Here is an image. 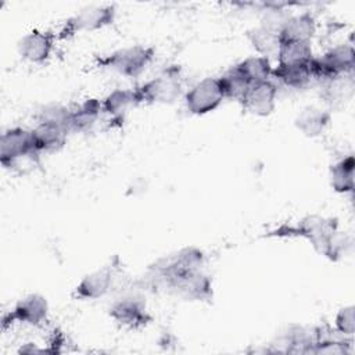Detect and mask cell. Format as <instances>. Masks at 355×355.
Listing matches in <instances>:
<instances>
[{
    "label": "cell",
    "instance_id": "1",
    "mask_svg": "<svg viewBox=\"0 0 355 355\" xmlns=\"http://www.w3.org/2000/svg\"><path fill=\"white\" fill-rule=\"evenodd\" d=\"M338 232L336 219L324 218L320 215H308L300 219L295 225H282L269 232L268 236L273 237H302L311 243L315 251L327 259L331 252V243L334 234Z\"/></svg>",
    "mask_w": 355,
    "mask_h": 355
},
{
    "label": "cell",
    "instance_id": "2",
    "mask_svg": "<svg viewBox=\"0 0 355 355\" xmlns=\"http://www.w3.org/2000/svg\"><path fill=\"white\" fill-rule=\"evenodd\" d=\"M204 263L205 255L201 250L196 247L182 248L150 265L144 277V284L153 288L165 290L172 280L187 272L202 269Z\"/></svg>",
    "mask_w": 355,
    "mask_h": 355
},
{
    "label": "cell",
    "instance_id": "3",
    "mask_svg": "<svg viewBox=\"0 0 355 355\" xmlns=\"http://www.w3.org/2000/svg\"><path fill=\"white\" fill-rule=\"evenodd\" d=\"M135 90L140 104H171L180 97L183 90L182 68L169 65Z\"/></svg>",
    "mask_w": 355,
    "mask_h": 355
},
{
    "label": "cell",
    "instance_id": "4",
    "mask_svg": "<svg viewBox=\"0 0 355 355\" xmlns=\"http://www.w3.org/2000/svg\"><path fill=\"white\" fill-rule=\"evenodd\" d=\"M154 49L150 46H129L97 58L98 67L112 69L126 78L141 75L154 60Z\"/></svg>",
    "mask_w": 355,
    "mask_h": 355
},
{
    "label": "cell",
    "instance_id": "5",
    "mask_svg": "<svg viewBox=\"0 0 355 355\" xmlns=\"http://www.w3.org/2000/svg\"><path fill=\"white\" fill-rule=\"evenodd\" d=\"M39 155L31 129L17 126L3 132L0 139V164L6 169L19 166L22 161H35Z\"/></svg>",
    "mask_w": 355,
    "mask_h": 355
},
{
    "label": "cell",
    "instance_id": "6",
    "mask_svg": "<svg viewBox=\"0 0 355 355\" xmlns=\"http://www.w3.org/2000/svg\"><path fill=\"white\" fill-rule=\"evenodd\" d=\"M116 8L112 4L90 6L69 17L61 26L57 37L68 40L80 32H94L111 25L115 21Z\"/></svg>",
    "mask_w": 355,
    "mask_h": 355
},
{
    "label": "cell",
    "instance_id": "7",
    "mask_svg": "<svg viewBox=\"0 0 355 355\" xmlns=\"http://www.w3.org/2000/svg\"><path fill=\"white\" fill-rule=\"evenodd\" d=\"M311 67L313 79H319L320 82L352 75L355 67L354 47L351 44H337L329 49L323 55L313 57Z\"/></svg>",
    "mask_w": 355,
    "mask_h": 355
},
{
    "label": "cell",
    "instance_id": "8",
    "mask_svg": "<svg viewBox=\"0 0 355 355\" xmlns=\"http://www.w3.org/2000/svg\"><path fill=\"white\" fill-rule=\"evenodd\" d=\"M225 100L218 78H204L184 94V105L193 115H207L215 111Z\"/></svg>",
    "mask_w": 355,
    "mask_h": 355
},
{
    "label": "cell",
    "instance_id": "9",
    "mask_svg": "<svg viewBox=\"0 0 355 355\" xmlns=\"http://www.w3.org/2000/svg\"><path fill=\"white\" fill-rule=\"evenodd\" d=\"M108 313L118 324L128 329H140L151 322L146 301L137 293H126L116 298L111 304Z\"/></svg>",
    "mask_w": 355,
    "mask_h": 355
},
{
    "label": "cell",
    "instance_id": "10",
    "mask_svg": "<svg viewBox=\"0 0 355 355\" xmlns=\"http://www.w3.org/2000/svg\"><path fill=\"white\" fill-rule=\"evenodd\" d=\"M49 318L47 300L40 294H28L21 298L14 308L7 312L1 319V329L12 326L14 323H22L28 326H42Z\"/></svg>",
    "mask_w": 355,
    "mask_h": 355
},
{
    "label": "cell",
    "instance_id": "11",
    "mask_svg": "<svg viewBox=\"0 0 355 355\" xmlns=\"http://www.w3.org/2000/svg\"><path fill=\"white\" fill-rule=\"evenodd\" d=\"M165 291L189 301H208L214 294L212 279L202 269L191 270L172 280Z\"/></svg>",
    "mask_w": 355,
    "mask_h": 355
},
{
    "label": "cell",
    "instance_id": "12",
    "mask_svg": "<svg viewBox=\"0 0 355 355\" xmlns=\"http://www.w3.org/2000/svg\"><path fill=\"white\" fill-rule=\"evenodd\" d=\"M116 272H118V265L115 263V261H111L110 263L87 273L76 284L73 290V295L78 300H83V301L98 300L107 295L114 286Z\"/></svg>",
    "mask_w": 355,
    "mask_h": 355
},
{
    "label": "cell",
    "instance_id": "13",
    "mask_svg": "<svg viewBox=\"0 0 355 355\" xmlns=\"http://www.w3.org/2000/svg\"><path fill=\"white\" fill-rule=\"evenodd\" d=\"M57 39L51 31L32 29L18 42V53L28 62L44 64L51 57Z\"/></svg>",
    "mask_w": 355,
    "mask_h": 355
},
{
    "label": "cell",
    "instance_id": "14",
    "mask_svg": "<svg viewBox=\"0 0 355 355\" xmlns=\"http://www.w3.org/2000/svg\"><path fill=\"white\" fill-rule=\"evenodd\" d=\"M277 87L269 79L250 85L243 98L240 100L241 107L257 116H268L276 108Z\"/></svg>",
    "mask_w": 355,
    "mask_h": 355
},
{
    "label": "cell",
    "instance_id": "15",
    "mask_svg": "<svg viewBox=\"0 0 355 355\" xmlns=\"http://www.w3.org/2000/svg\"><path fill=\"white\" fill-rule=\"evenodd\" d=\"M320 330L293 324L277 338V352L311 354L313 345L320 337Z\"/></svg>",
    "mask_w": 355,
    "mask_h": 355
},
{
    "label": "cell",
    "instance_id": "16",
    "mask_svg": "<svg viewBox=\"0 0 355 355\" xmlns=\"http://www.w3.org/2000/svg\"><path fill=\"white\" fill-rule=\"evenodd\" d=\"M31 132L35 148L39 154L60 151L67 144L69 136V132L65 128L43 122H37Z\"/></svg>",
    "mask_w": 355,
    "mask_h": 355
},
{
    "label": "cell",
    "instance_id": "17",
    "mask_svg": "<svg viewBox=\"0 0 355 355\" xmlns=\"http://www.w3.org/2000/svg\"><path fill=\"white\" fill-rule=\"evenodd\" d=\"M139 104L135 89H115L101 100V110L112 122H122L126 112Z\"/></svg>",
    "mask_w": 355,
    "mask_h": 355
},
{
    "label": "cell",
    "instance_id": "18",
    "mask_svg": "<svg viewBox=\"0 0 355 355\" xmlns=\"http://www.w3.org/2000/svg\"><path fill=\"white\" fill-rule=\"evenodd\" d=\"M316 33V21L311 12H302L298 15H291L279 36L280 40L312 43Z\"/></svg>",
    "mask_w": 355,
    "mask_h": 355
},
{
    "label": "cell",
    "instance_id": "19",
    "mask_svg": "<svg viewBox=\"0 0 355 355\" xmlns=\"http://www.w3.org/2000/svg\"><path fill=\"white\" fill-rule=\"evenodd\" d=\"M331 115L329 111L319 107H305L295 118V128L306 137L320 136L329 126Z\"/></svg>",
    "mask_w": 355,
    "mask_h": 355
},
{
    "label": "cell",
    "instance_id": "20",
    "mask_svg": "<svg viewBox=\"0 0 355 355\" xmlns=\"http://www.w3.org/2000/svg\"><path fill=\"white\" fill-rule=\"evenodd\" d=\"M101 110V100L98 98H86L83 103L71 110V133H85L89 132L96 122L98 121Z\"/></svg>",
    "mask_w": 355,
    "mask_h": 355
},
{
    "label": "cell",
    "instance_id": "21",
    "mask_svg": "<svg viewBox=\"0 0 355 355\" xmlns=\"http://www.w3.org/2000/svg\"><path fill=\"white\" fill-rule=\"evenodd\" d=\"M311 62L309 64H291V65L277 64L272 69V76L275 79H277L282 85H284L290 89H304L313 79Z\"/></svg>",
    "mask_w": 355,
    "mask_h": 355
},
{
    "label": "cell",
    "instance_id": "22",
    "mask_svg": "<svg viewBox=\"0 0 355 355\" xmlns=\"http://www.w3.org/2000/svg\"><path fill=\"white\" fill-rule=\"evenodd\" d=\"M320 83H322V92H320L322 98L331 107H336L338 104H344L352 96L354 73L337 76L329 80H323Z\"/></svg>",
    "mask_w": 355,
    "mask_h": 355
},
{
    "label": "cell",
    "instance_id": "23",
    "mask_svg": "<svg viewBox=\"0 0 355 355\" xmlns=\"http://www.w3.org/2000/svg\"><path fill=\"white\" fill-rule=\"evenodd\" d=\"M355 176V159L354 155L337 161L330 168V184L334 191L340 194H348L354 191Z\"/></svg>",
    "mask_w": 355,
    "mask_h": 355
},
{
    "label": "cell",
    "instance_id": "24",
    "mask_svg": "<svg viewBox=\"0 0 355 355\" xmlns=\"http://www.w3.org/2000/svg\"><path fill=\"white\" fill-rule=\"evenodd\" d=\"M247 39L252 49L262 57H272L277 55L279 46H280V36L277 32L266 29L263 26L252 28L247 32Z\"/></svg>",
    "mask_w": 355,
    "mask_h": 355
},
{
    "label": "cell",
    "instance_id": "25",
    "mask_svg": "<svg viewBox=\"0 0 355 355\" xmlns=\"http://www.w3.org/2000/svg\"><path fill=\"white\" fill-rule=\"evenodd\" d=\"M234 67L248 80L250 85L269 80L273 69V67L270 65V60L262 55L247 57L237 62Z\"/></svg>",
    "mask_w": 355,
    "mask_h": 355
},
{
    "label": "cell",
    "instance_id": "26",
    "mask_svg": "<svg viewBox=\"0 0 355 355\" xmlns=\"http://www.w3.org/2000/svg\"><path fill=\"white\" fill-rule=\"evenodd\" d=\"M277 64L291 65V64H309L313 60L312 46L309 43L280 40L277 51Z\"/></svg>",
    "mask_w": 355,
    "mask_h": 355
},
{
    "label": "cell",
    "instance_id": "27",
    "mask_svg": "<svg viewBox=\"0 0 355 355\" xmlns=\"http://www.w3.org/2000/svg\"><path fill=\"white\" fill-rule=\"evenodd\" d=\"M218 80L222 87L225 98H230L239 103L243 98L247 89L250 87L248 80L236 69V67L227 69L222 76L218 78Z\"/></svg>",
    "mask_w": 355,
    "mask_h": 355
},
{
    "label": "cell",
    "instance_id": "28",
    "mask_svg": "<svg viewBox=\"0 0 355 355\" xmlns=\"http://www.w3.org/2000/svg\"><path fill=\"white\" fill-rule=\"evenodd\" d=\"M36 121L43 122V123H53V125L62 126L71 133V128H69L71 108H68L65 105L54 104V103L43 105L36 115Z\"/></svg>",
    "mask_w": 355,
    "mask_h": 355
},
{
    "label": "cell",
    "instance_id": "29",
    "mask_svg": "<svg viewBox=\"0 0 355 355\" xmlns=\"http://www.w3.org/2000/svg\"><path fill=\"white\" fill-rule=\"evenodd\" d=\"M265 7L261 17V26L280 33L293 14L284 8V4H265Z\"/></svg>",
    "mask_w": 355,
    "mask_h": 355
},
{
    "label": "cell",
    "instance_id": "30",
    "mask_svg": "<svg viewBox=\"0 0 355 355\" xmlns=\"http://www.w3.org/2000/svg\"><path fill=\"white\" fill-rule=\"evenodd\" d=\"M351 352L349 341L347 340H337L333 337H324L320 334L319 340L312 348L311 354H336V355H343Z\"/></svg>",
    "mask_w": 355,
    "mask_h": 355
},
{
    "label": "cell",
    "instance_id": "31",
    "mask_svg": "<svg viewBox=\"0 0 355 355\" xmlns=\"http://www.w3.org/2000/svg\"><path fill=\"white\" fill-rule=\"evenodd\" d=\"M336 331L351 337L355 331V308L352 305H347L341 308L334 319Z\"/></svg>",
    "mask_w": 355,
    "mask_h": 355
}]
</instances>
